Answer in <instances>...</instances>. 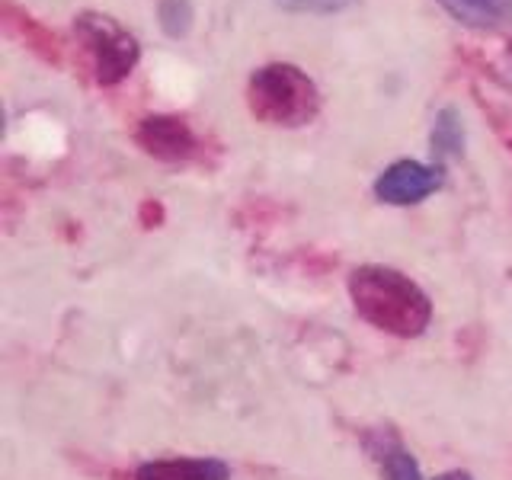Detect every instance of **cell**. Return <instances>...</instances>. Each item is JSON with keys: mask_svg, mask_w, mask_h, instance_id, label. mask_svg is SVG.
I'll use <instances>...</instances> for the list:
<instances>
[{"mask_svg": "<svg viewBox=\"0 0 512 480\" xmlns=\"http://www.w3.org/2000/svg\"><path fill=\"white\" fill-rule=\"evenodd\" d=\"M138 144L157 160H167V164H180L196 154L199 141L192 135L189 122L180 116H148L138 125Z\"/></svg>", "mask_w": 512, "mask_h": 480, "instance_id": "5b68a950", "label": "cell"}, {"mask_svg": "<svg viewBox=\"0 0 512 480\" xmlns=\"http://www.w3.org/2000/svg\"><path fill=\"white\" fill-rule=\"evenodd\" d=\"M439 4L471 29H500L512 23V0H439Z\"/></svg>", "mask_w": 512, "mask_h": 480, "instance_id": "ba28073f", "label": "cell"}, {"mask_svg": "<svg viewBox=\"0 0 512 480\" xmlns=\"http://www.w3.org/2000/svg\"><path fill=\"white\" fill-rule=\"evenodd\" d=\"M135 480H231L221 458H154L135 471Z\"/></svg>", "mask_w": 512, "mask_h": 480, "instance_id": "8992f818", "label": "cell"}, {"mask_svg": "<svg viewBox=\"0 0 512 480\" xmlns=\"http://www.w3.org/2000/svg\"><path fill=\"white\" fill-rule=\"evenodd\" d=\"M160 26H164L167 36L180 39L192 26V4L189 0H160Z\"/></svg>", "mask_w": 512, "mask_h": 480, "instance_id": "30bf717a", "label": "cell"}, {"mask_svg": "<svg viewBox=\"0 0 512 480\" xmlns=\"http://www.w3.org/2000/svg\"><path fill=\"white\" fill-rule=\"evenodd\" d=\"M247 103L256 119L266 125L298 128L308 125L320 109L317 84L295 64H266V68L253 71L247 87Z\"/></svg>", "mask_w": 512, "mask_h": 480, "instance_id": "7a4b0ae2", "label": "cell"}, {"mask_svg": "<svg viewBox=\"0 0 512 480\" xmlns=\"http://www.w3.org/2000/svg\"><path fill=\"white\" fill-rule=\"evenodd\" d=\"M77 36L90 52L96 84L116 87L119 80H125L138 64L141 48H138L135 36L128 29H122L106 13H80L77 16Z\"/></svg>", "mask_w": 512, "mask_h": 480, "instance_id": "3957f363", "label": "cell"}, {"mask_svg": "<svg viewBox=\"0 0 512 480\" xmlns=\"http://www.w3.org/2000/svg\"><path fill=\"white\" fill-rule=\"evenodd\" d=\"M442 186L439 164H420V160H397L375 180V196L388 205H416Z\"/></svg>", "mask_w": 512, "mask_h": 480, "instance_id": "277c9868", "label": "cell"}, {"mask_svg": "<svg viewBox=\"0 0 512 480\" xmlns=\"http://www.w3.org/2000/svg\"><path fill=\"white\" fill-rule=\"evenodd\" d=\"M436 480H474L471 474H464V471H445V474H439Z\"/></svg>", "mask_w": 512, "mask_h": 480, "instance_id": "7c38bea8", "label": "cell"}, {"mask_svg": "<svg viewBox=\"0 0 512 480\" xmlns=\"http://www.w3.org/2000/svg\"><path fill=\"white\" fill-rule=\"evenodd\" d=\"M349 298L359 317L391 336H420L432 320V301L400 269L368 263L352 269Z\"/></svg>", "mask_w": 512, "mask_h": 480, "instance_id": "6da1fadb", "label": "cell"}, {"mask_svg": "<svg viewBox=\"0 0 512 480\" xmlns=\"http://www.w3.org/2000/svg\"><path fill=\"white\" fill-rule=\"evenodd\" d=\"M356 4L359 0H276V7L288 13H340Z\"/></svg>", "mask_w": 512, "mask_h": 480, "instance_id": "8fae6325", "label": "cell"}, {"mask_svg": "<svg viewBox=\"0 0 512 480\" xmlns=\"http://www.w3.org/2000/svg\"><path fill=\"white\" fill-rule=\"evenodd\" d=\"M509 64H512V48H509Z\"/></svg>", "mask_w": 512, "mask_h": 480, "instance_id": "4fadbf2b", "label": "cell"}, {"mask_svg": "<svg viewBox=\"0 0 512 480\" xmlns=\"http://www.w3.org/2000/svg\"><path fill=\"white\" fill-rule=\"evenodd\" d=\"M368 452L378 461L381 474L388 480H426L420 464L410 455V448L400 442L391 432H375V436H368Z\"/></svg>", "mask_w": 512, "mask_h": 480, "instance_id": "52a82bcc", "label": "cell"}, {"mask_svg": "<svg viewBox=\"0 0 512 480\" xmlns=\"http://www.w3.org/2000/svg\"><path fill=\"white\" fill-rule=\"evenodd\" d=\"M432 157H436V164L442 167L448 157H461L464 154V119L461 112L445 106L436 112V125H432Z\"/></svg>", "mask_w": 512, "mask_h": 480, "instance_id": "9c48e42d", "label": "cell"}]
</instances>
